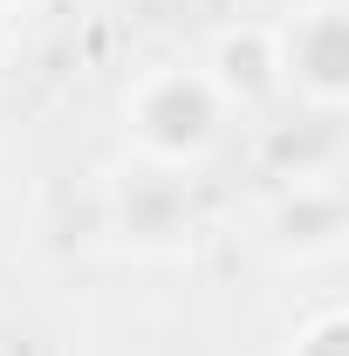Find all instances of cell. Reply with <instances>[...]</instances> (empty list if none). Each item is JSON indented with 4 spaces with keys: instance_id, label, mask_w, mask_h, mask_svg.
<instances>
[{
    "instance_id": "obj_1",
    "label": "cell",
    "mask_w": 349,
    "mask_h": 356,
    "mask_svg": "<svg viewBox=\"0 0 349 356\" xmlns=\"http://www.w3.org/2000/svg\"><path fill=\"white\" fill-rule=\"evenodd\" d=\"M219 117H226V103H219V89L206 83V69H151V76H137L131 96H124V124H131L137 151H151L158 165H192V158H206L219 137Z\"/></svg>"
},
{
    "instance_id": "obj_2",
    "label": "cell",
    "mask_w": 349,
    "mask_h": 356,
    "mask_svg": "<svg viewBox=\"0 0 349 356\" xmlns=\"http://www.w3.org/2000/svg\"><path fill=\"white\" fill-rule=\"evenodd\" d=\"M281 89H295L315 117H336L349 103V21L343 7H302L295 21L274 28Z\"/></svg>"
},
{
    "instance_id": "obj_3",
    "label": "cell",
    "mask_w": 349,
    "mask_h": 356,
    "mask_svg": "<svg viewBox=\"0 0 349 356\" xmlns=\"http://www.w3.org/2000/svg\"><path fill=\"white\" fill-rule=\"evenodd\" d=\"M343 233H349V213L329 178H295V192H281V206H274V247L281 254L322 261L343 247Z\"/></svg>"
},
{
    "instance_id": "obj_4",
    "label": "cell",
    "mask_w": 349,
    "mask_h": 356,
    "mask_svg": "<svg viewBox=\"0 0 349 356\" xmlns=\"http://www.w3.org/2000/svg\"><path fill=\"white\" fill-rule=\"evenodd\" d=\"M206 83L219 89V103H267L281 89V62H274V28L240 21L226 28L206 55Z\"/></svg>"
},
{
    "instance_id": "obj_5",
    "label": "cell",
    "mask_w": 349,
    "mask_h": 356,
    "mask_svg": "<svg viewBox=\"0 0 349 356\" xmlns=\"http://www.w3.org/2000/svg\"><path fill=\"white\" fill-rule=\"evenodd\" d=\"M295 356H349V315L343 309H315L295 329Z\"/></svg>"
},
{
    "instance_id": "obj_6",
    "label": "cell",
    "mask_w": 349,
    "mask_h": 356,
    "mask_svg": "<svg viewBox=\"0 0 349 356\" xmlns=\"http://www.w3.org/2000/svg\"><path fill=\"white\" fill-rule=\"evenodd\" d=\"M7 42H14V28H7V7H0V55H7Z\"/></svg>"
},
{
    "instance_id": "obj_7",
    "label": "cell",
    "mask_w": 349,
    "mask_h": 356,
    "mask_svg": "<svg viewBox=\"0 0 349 356\" xmlns=\"http://www.w3.org/2000/svg\"><path fill=\"white\" fill-rule=\"evenodd\" d=\"M0 7H14V0H0Z\"/></svg>"
}]
</instances>
